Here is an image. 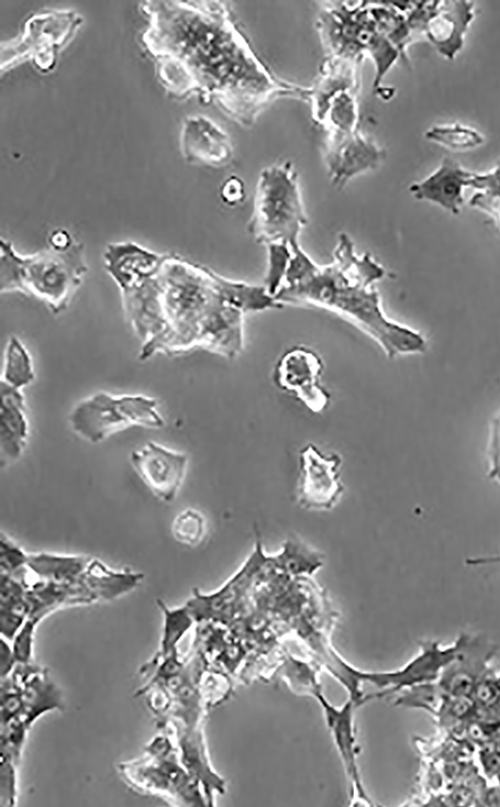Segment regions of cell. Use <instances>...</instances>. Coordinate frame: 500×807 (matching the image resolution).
<instances>
[{
	"label": "cell",
	"mask_w": 500,
	"mask_h": 807,
	"mask_svg": "<svg viewBox=\"0 0 500 807\" xmlns=\"http://www.w3.org/2000/svg\"><path fill=\"white\" fill-rule=\"evenodd\" d=\"M157 275L166 329L142 347L141 359L196 348L234 359L244 348V314L281 307L263 285L225 278L175 254L164 256Z\"/></svg>",
	"instance_id": "6da1fadb"
},
{
	"label": "cell",
	"mask_w": 500,
	"mask_h": 807,
	"mask_svg": "<svg viewBox=\"0 0 500 807\" xmlns=\"http://www.w3.org/2000/svg\"><path fill=\"white\" fill-rule=\"evenodd\" d=\"M385 268L368 252L357 253L347 233L338 235L332 261L319 265L293 249L284 284L274 296L285 304H307L332 311L367 334L388 358L422 354L425 337L386 316L375 284Z\"/></svg>",
	"instance_id": "7a4b0ae2"
},
{
	"label": "cell",
	"mask_w": 500,
	"mask_h": 807,
	"mask_svg": "<svg viewBox=\"0 0 500 807\" xmlns=\"http://www.w3.org/2000/svg\"><path fill=\"white\" fill-rule=\"evenodd\" d=\"M323 58L373 61V92L382 100L393 97L395 89L383 86L386 74L400 58L399 51L379 29L370 0L326 1L316 18Z\"/></svg>",
	"instance_id": "3957f363"
},
{
	"label": "cell",
	"mask_w": 500,
	"mask_h": 807,
	"mask_svg": "<svg viewBox=\"0 0 500 807\" xmlns=\"http://www.w3.org/2000/svg\"><path fill=\"white\" fill-rule=\"evenodd\" d=\"M308 224L298 173L285 160L261 170L247 229L266 247L273 244L300 247L299 238Z\"/></svg>",
	"instance_id": "277c9868"
},
{
	"label": "cell",
	"mask_w": 500,
	"mask_h": 807,
	"mask_svg": "<svg viewBox=\"0 0 500 807\" xmlns=\"http://www.w3.org/2000/svg\"><path fill=\"white\" fill-rule=\"evenodd\" d=\"M69 421L73 431L91 443L131 426L160 429L165 425L156 399L107 392H97L78 403Z\"/></svg>",
	"instance_id": "5b68a950"
},
{
	"label": "cell",
	"mask_w": 500,
	"mask_h": 807,
	"mask_svg": "<svg viewBox=\"0 0 500 807\" xmlns=\"http://www.w3.org/2000/svg\"><path fill=\"white\" fill-rule=\"evenodd\" d=\"M86 271L81 244L65 252L47 249L22 256L23 293L43 301L53 313H61L69 306Z\"/></svg>",
	"instance_id": "8992f818"
},
{
	"label": "cell",
	"mask_w": 500,
	"mask_h": 807,
	"mask_svg": "<svg viewBox=\"0 0 500 807\" xmlns=\"http://www.w3.org/2000/svg\"><path fill=\"white\" fill-rule=\"evenodd\" d=\"M149 762L125 765L122 769L130 781L142 789L168 793L192 806H204L207 801L201 784L180 765L170 740L156 737L148 746Z\"/></svg>",
	"instance_id": "52a82bcc"
},
{
	"label": "cell",
	"mask_w": 500,
	"mask_h": 807,
	"mask_svg": "<svg viewBox=\"0 0 500 807\" xmlns=\"http://www.w3.org/2000/svg\"><path fill=\"white\" fill-rule=\"evenodd\" d=\"M474 3L464 0L416 1L410 20L415 32L426 38L448 60H453L464 44V36L474 19Z\"/></svg>",
	"instance_id": "ba28073f"
},
{
	"label": "cell",
	"mask_w": 500,
	"mask_h": 807,
	"mask_svg": "<svg viewBox=\"0 0 500 807\" xmlns=\"http://www.w3.org/2000/svg\"><path fill=\"white\" fill-rule=\"evenodd\" d=\"M464 634H460L451 645L445 647L438 641L427 640L422 642L419 653L400 669L372 673L354 671L358 684L361 681L370 682L382 689L381 692L364 696L361 704L374 698L399 693L418 684L437 681L444 668L459 653L463 645Z\"/></svg>",
	"instance_id": "9c48e42d"
},
{
	"label": "cell",
	"mask_w": 500,
	"mask_h": 807,
	"mask_svg": "<svg viewBox=\"0 0 500 807\" xmlns=\"http://www.w3.org/2000/svg\"><path fill=\"white\" fill-rule=\"evenodd\" d=\"M324 363L320 355L305 345H294L282 353L275 363V385L294 396L309 410L320 413L329 405L330 394L321 377Z\"/></svg>",
	"instance_id": "30bf717a"
},
{
	"label": "cell",
	"mask_w": 500,
	"mask_h": 807,
	"mask_svg": "<svg viewBox=\"0 0 500 807\" xmlns=\"http://www.w3.org/2000/svg\"><path fill=\"white\" fill-rule=\"evenodd\" d=\"M341 463L339 455L323 453L311 443L301 450V469L296 490L301 507L325 511L339 502L344 491L340 480Z\"/></svg>",
	"instance_id": "8fae6325"
},
{
	"label": "cell",
	"mask_w": 500,
	"mask_h": 807,
	"mask_svg": "<svg viewBox=\"0 0 500 807\" xmlns=\"http://www.w3.org/2000/svg\"><path fill=\"white\" fill-rule=\"evenodd\" d=\"M130 463L154 496L170 503L176 498L185 478L188 456L148 441L131 452Z\"/></svg>",
	"instance_id": "7c38bea8"
},
{
	"label": "cell",
	"mask_w": 500,
	"mask_h": 807,
	"mask_svg": "<svg viewBox=\"0 0 500 807\" xmlns=\"http://www.w3.org/2000/svg\"><path fill=\"white\" fill-rule=\"evenodd\" d=\"M323 157L331 185L342 189L352 178L376 170L384 161L386 151L359 130L323 142Z\"/></svg>",
	"instance_id": "4fadbf2b"
},
{
	"label": "cell",
	"mask_w": 500,
	"mask_h": 807,
	"mask_svg": "<svg viewBox=\"0 0 500 807\" xmlns=\"http://www.w3.org/2000/svg\"><path fill=\"white\" fill-rule=\"evenodd\" d=\"M496 646L485 638L464 634L463 645L442 671L437 683L444 695L470 696L475 686L490 668Z\"/></svg>",
	"instance_id": "5bb4252c"
},
{
	"label": "cell",
	"mask_w": 500,
	"mask_h": 807,
	"mask_svg": "<svg viewBox=\"0 0 500 807\" xmlns=\"http://www.w3.org/2000/svg\"><path fill=\"white\" fill-rule=\"evenodd\" d=\"M125 315L143 346L158 339L166 329L162 288L157 272L122 291Z\"/></svg>",
	"instance_id": "9a60e30c"
},
{
	"label": "cell",
	"mask_w": 500,
	"mask_h": 807,
	"mask_svg": "<svg viewBox=\"0 0 500 807\" xmlns=\"http://www.w3.org/2000/svg\"><path fill=\"white\" fill-rule=\"evenodd\" d=\"M314 698L323 710L326 725L331 733L346 776L350 781L352 794H356L365 803L371 804V800L362 784L357 763L358 746L354 726L356 703L349 699L340 707L334 706L325 698L322 691L317 693Z\"/></svg>",
	"instance_id": "2e32d148"
},
{
	"label": "cell",
	"mask_w": 500,
	"mask_h": 807,
	"mask_svg": "<svg viewBox=\"0 0 500 807\" xmlns=\"http://www.w3.org/2000/svg\"><path fill=\"white\" fill-rule=\"evenodd\" d=\"M474 175L475 173L464 169L457 161L444 158L431 175L411 184L409 192L417 200L434 203L457 215L464 203V189L470 187Z\"/></svg>",
	"instance_id": "e0dca14e"
},
{
	"label": "cell",
	"mask_w": 500,
	"mask_h": 807,
	"mask_svg": "<svg viewBox=\"0 0 500 807\" xmlns=\"http://www.w3.org/2000/svg\"><path fill=\"white\" fill-rule=\"evenodd\" d=\"M183 151L189 161L223 167L233 158L229 136L211 120L198 116L187 119L182 135Z\"/></svg>",
	"instance_id": "ac0fdd59"
},
{
	"label": "cell",
	"mask_w": 500,
	"mask_h": 807,
	"mask_svg": "<svg viewBox=\"0 0 500 807\" xmlns=\"http://www.w3.org/2000/svg\"><path fill=\"white\" fill-rule=\"evenodd\" d=\"M163 259L134 242L111 243L104 253L105 268L121 292L154 275Z\"/></svg>",
	"instance_id": "d6986e66"
},
{
	"label": "cell",
	"mask_w": 500,
	"mask_h": 807,
	"mask_svg": "<svg viewBox=\"0 0 500 807\" xmlns=\"http://www.w3.org/2000/svg\"><path fill=\"white\" fill-rule=\"evenodd\" d=\"M0 393V459L3 467L20 457L28 436V420L22 389L0 380Z\"/></svg>",
	"instance_id": "ffe728a7"
},
{
	"label": "cell",
	"mask_w": 500,
	"mask_h": 807,
	"mask_svg": "<svg viewBox=\"0 0 500 807\" xmlns=\"http://www.w3.org/2000/svg\"><path fill=\"white\" fill-rule=\"evenodd\" d=\"M179 745L181 764L204 787L207 802L211 805L213 791L222 793L224 781L212 770L208 762L202 733L195 730L185 732L179 737Z\"/></svg>",
	"instance_id": "44dd1931"
},
{
	"label": "cell",
	"mask_w": 500,
	"mask_h": 807,
	"mask_svg": "<svg viewBox=\"0 0 500 807\" xmlns=\"http://www.w3.org/2000/svg\"><path fill=\"white\" fill-rule=\"evenodd\" d=\"M91 557L63 555L49 552L29 553L28 569L37 579L66 582L79 577L87 568Z\"/></svg>",
	"instance_id": "7402d4cb"
},
{
	"label": "cell",
	"mask_w": 500,
	"mask_h": 807,
	"mask_svg": "<svg viewBox=\"0 0 500 807\" xmlns=\"http://www.w3.org/2000/svg\"><path fill=\"white\" fill-rule=\"evenodd\" d=\"M1 634L12 640L28 619L30 607L26 589L15 577L1 573Z\"/></svg>",
	"instance_id": "603a6c76"
},
{
	"label": "cell",
	"mask_w": 500,
	"mask_h": 807,
	"mask_svg": "<svg viewBox=\"0 0 500 807\" xmlns=\"http://www.w3.org/2000/svg\"><path fill=\"white\" fill-rule=\"evenodd\" d=\"M35 378L32 357L17 336H10L5 351L1 380L22 389Z\"/></svg>",
	"instance_id": "cb8c5ba5"
},
{
	"label": "cell",
	"mask_w": 500,
	"mask_h": 807,
	"mask_svg": "<svg viewBox=\"0 0 500 807\" xmlns=\"http://www.w3.org/2000/svg\"><path fill=\"white\" fill-rule=\"evenodd\" d=\"M470 187L478 190L470 205L489 214L500 228V161L489 172L475 173Z\"/></svg>",
	"instance_id": "d4e9b609"
},
{
	"label": "cell",
	"mask_w": 500,
	"mask_h": 807,
	"mask_svg": "<svg viewBox=\"0 0 500 807\" xmlns=\"http://www.w3.org/2000/svg\"><path fill=\"white\" fill-rule=\"evenodd\" d=\"M157 605L164 615L160 655L165 657L177 651V643L191 628L195 619L186 605L169 608L160 599L157 600Z\"/></svg>",
	"instance_id": "484cf974"
},
{
	"label": "cell",
	"mask_w": 500,
	"mask_h": 807,
	"mask_svg": "<svg viewBox=\"0 0 500 807\" xmlns=\"http://www.w3.org/2000/svg\"><path fill=\"white\" fill-rule=\"evenodd\" d=\"M425 138L451 150L472 149L484 143L476 129L458 123L433 126L425 132Z\"/></svg>",
	"instance_id": "4316f807"
},
{
	"label": "cell",
	"mask_w": 500,
	"mask_h": 807,
	"mask_svg": "<svg viewBox=\"0 0 500 807\" xmlns=\"http://www.w3.org/2000/svg\"><path fill=\"white\" fill-rule=\"evenodd\" d=\"M171 532L179 544L189 547L196 546L205 536L206 520L199 511L187 508L174 518Z\"/></svg>",
	"instance_id": "83f0119b"
},
{
	"label": "cell",
	"mask_w": 500,
	"mask_h": 807,
	"mask_svg": "<svg viewBox=\"0 0 500 807\" xmlns=\"http://www.w3.org/2000/svg\"><path fill=\"white\" fill-rule=\"evenodd\" d=\"M0 290L23 292L22 256L4 239L0 241Z\"/></svg>",
	"instance_id": "f1b7e54d"
},
{
	"label": "cell",
	"mask_w": 500,
	"mask_h": 807,
	"mask_svg": "<svg viewBox=\"0 0 500 807\" xmlns=\"http://www.w3.org/2000/svg\"><path fill=\"white\" fill-rule=\"evenodd\" d=\"M282 677L287 681L292 691L315 697L322 691L317 679V672L307 663L288 658L282 667Z\"/></svg>",
	"instance_id": "f546056e"
},
{
	"label": "cell",
	"mask_w": 500,
	"mask_h": 807,
	"mask_svg": "<svg viewBox=\"0 0 500 807\" xmlns=\"http://www.w3.org/2000/svg\"><path fill=\"white\" fill-rule=\"evenodd\" d=\"M399 693L401 694L396 698V705L423 709L434 716L443 699V693L437 681L418 684Z\"/></svg>",
	"instance_id": "4dcf8cb0"
},
{
	"label": "cell",
	"mask_w": 500,
	"mask_h": 807,
	"mask_svg": "<svg viewBox=\"0 0 500 807\" xmlns=\"http://www.w3.org/2000/svg\"><path fill=\"white\" fill-rule=\"evenodd\" d=\"M267 248V272L263 286L273 297L284 284L293 250L287 245L273 244Z\"/></svg>",
	"instance_id": "1f68e13d"
},
{
	"label": "cell",
	"mask_w": 500,
	"mask_h": 807,
	"mask_svg": "<svg viewBox=\"0 0 500 807\" xmlns=\"http://www.w3.org/2000/svg\"><path fill=\"white\" fill-rule=\"evenodd\" d=\"M28 554L5 534L0 538V569L1 573L14 574L23 568L28 560Z\"/></svg>",
	"instance_id": "d6a6232c"
},
{
	"label": "cell",
	"mask_w": 500,
	"mask_h": 807,
	"mask_svg": "<svg viewBox=\"0 0 500 807\" xmlns=\"http://www.w3.org/2000/svg\"><path fill=\"white\" fill-rule=\"evenodd\" d=\"M37 623L27 619L12 639V650L17 663H32L33 640Z\"/></svg>",
	"instance_id": "836d02e7"
},
{
	"label": "cell",
	"mask_w": 500,
	"mask_h": 807,
	"mask_svg": "<svg viewBox=\"0 0 500 807\" xmlns=\"http://www.w3.org/2000/svg\"><path fill=\"white\" fill-rule=\"evenodd\" d=\"M478 756L485 775L500 785V734L483 744Z\"/></svg>",
	"instance_id": "e575fe53"
},
{
	"label": "cell",
	"mask_w": 500,
	"mask_h": 807,
	"mask_svg": "<svg viewBox=\"0 0 500 807\" xmlns=\"http://www.w3.org/2000/svg\"><path fill=\"white\" fill-rule=\"evenodd\" d=\"M15 761L8 754L1 752V804L14 805L15 797Z\"/></svg>",
	"instance_id": "d590c367"
},
{
	"label": "cell",
	"mask_w": 500,
	"mask_h": 807,
	"mask_svg": "<svg viewBox=\"0 0 500 807\" xmlns=\"http://www.w3.org/2000/svg\"><path fill=\"white\" fill-rule=\"evenodd\" d=\"M219 195L224 204L236 206L242 203L246 197L245 183L240 177L230 175L220 186Z\"/></svg>",
	"instance_id": "8d00e7d4"
},
{
	"label": "cell",
	"mask_w": 500,
	"mask_h": 807,
	"mask_svg": "<svg viewBox=\"0 0 500 807\" xmlns=\"http://www.w3.org/2000/svg\"><path fill=\"white\" fill-rule=\"evenodd\" d=\"M488 476L500 485V433L490 430L488 441Z\"/></svg>",
	"instance_id": "74e56055"
},
{
	"label": "cell",
	"mask_w": 500,
	"mask_h": 807,
	"mask_svg": "<svg viewBox=\"0 0 500 807\" xmlns=\"http://www.w3.org/2000/svg\"><path fill=\"white\" fill-rule=\"evenodd\" d=\"M75 244L76 242L74 241L70 233L62 228L53 230L48 237L49 249L54 251L58 252L68 251Z\"/></svg>",
	"instance_id": "f35d334b"
},
{
	"label": "cell",
	"mask_w": 500,
	"mask_h": 807,
	"mask_svg": "<svg viewBox=\"0 0 500 807\" xmlns=\"http://www.w3.org/2000/svg\"><path fill=\"white\" fill-rule=\"evenodd\" d=\"M16 664L12 646L1 638V678L7 677Z\"/></svg>",
	"instance_id": "ab89813d"
},
{
	"label": "cell",
	"mask_w": 500,
	"mask_h": 807,
	"mask_svg": "<svg viewBox=\"0 0 500 807\" xmlns=\"http://www.w3.org/2000/svg\"><path fill=\"white\" fill-rule=\"evenodd\" d=\"M499 562H500V554L499 555H493V556L469 558L466 561V563L468 565H482V564H492V563H499Z\"/></svg>",
	"instance_id": "60d3db41"
}]
</instances>
